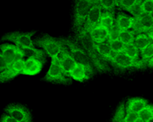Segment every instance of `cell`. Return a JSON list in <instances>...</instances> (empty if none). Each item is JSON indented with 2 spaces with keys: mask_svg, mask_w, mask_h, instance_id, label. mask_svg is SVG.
Here are the masks:
<instances>
[{
  "mask_svg": "<svg viewBox=\"0 0 153 122\" xmlns=\"http://www.w3.org/2000/svg\"><path fill=\"white\" fill-rule=\"evenodd\" d=\"M75 39L86 51L94 65V69L98 72L102 73L110 71V67L108 66L107 61L99 56L95 49V42L93 40L92 37L90 36L89 33L86 32L82 28L80 32L75 34Z\"/></svg>",
  "mask_w": 153,
  "mask_h": 122,
  "instance_id": "1",
  "label": "cell"
},
{
  "mask_svg": "<svg viewBox=\"0 0 153 122\" xmlns=\"http://www.w3.org/2000/svg\"><path fill=\"white\" fill-rule=\"evenodd\" d=\"M59 40L62 41V43L65 46H67V48L68 49L75 61L77 63L82 64L84 67H86V69L93 76L95 73L94 65L90 60V58L88 57V54L86 53V51L82 47V45L76 40V39H72L70 37H67V38L60 37Z\"/></svg>",
  "mask_w": 153,
  "mask_h": 122,
  "instance_id": "2",
  "label": "cell"
},
{
  "mask_svg": "<svg viewBox=\"0 0 153 122\" xmlns=\"http://www.w3.org/2000/svg\"><path fill=\"white\" fill-rule=\"evenodd\" d=\"M94 4H95L92 0H74L73 29L75 34L83 28L86 19Z\"/></svg>",
  "mask_w": 153,
  "mask_h": 122,
  "instance_id": "3",
  "label": "cell"
},
{
  "mask_svg": "<svg viewBox=\"0 0 153 122\" xmlns=\"http://www.w3.org/2000/svg\"><path fill=\"white\" fill-rule=\"evenodd\" d=\"M44 80L53 84H59L63 85H68L72 83L71 76H68L63 70L58 56L52 57L50 68L44 77Z\"/></svg>",
  "mask_w": 153,
  "mask_h": 122,
  "instance_id": "4",
  "label": "cell"
},
{
  "mask_svg": "<svg viewBox=\"0 0 153 122\" xmlns=\"http://www.w3.org/2000/svg\"><path fill=\"white\" fill-rule=\"evenodd\" d=\"M33 43L35 46L43 49L51 58L58 56L62 49L66 47L59 38L56 39L48 34H44L43 36L37 38L34 40Z\"/></svg>",
  "mask_w": 153,
  "mask_h": 122,
  "instance_id": "5",
  "label": "cell"
},
{
  "mask_svg": "<svg viewBox=\"0 0 153 122\" xmlns=\"http://www.w3.org/2000/svg\"><path fill=\"white\" fill-rule=\"evenodd\" d=\"M110 62L115 68L121 70H142L147 67V64L142 61L141 59H133L124 53L116 54Z\"/></svg>",
  "mask_w": 153,
  "mask_h": 122,
  "instance_id": "6",
  "label": "cell"
},
{
  "mask_svg": "<svg viewBox=\"0 0 153 122\" xmlns=\"http://www.w3.org/2000/svg\"><path fill=\"white\" fill-rule=\"evenodd\" d=\"M35 34V31L33 32H12L8 33L2 37V40H7L13 42L18 47H32L35 45L32 40V36Z\"/></svg>",
  "mask_w": 153,
  "mask_h": 122,
  "instance_id": "7",
  "label": "cell"
},
{
  "mask_svg": "<svg viewBox=\"0 0 153 122\" xmlns=\"http://www.w3.org/2000/svg\"><path fill=\"white\" fill-rule=\"evenodd\" d=\"M4 111L18 122H31L33 120L29 109L20 104H10L5 107Z\"/></svg>",
  "mask_w": 153,
  "mask_h": 122,
  "instance_id": "8",
  "label": "cell"
},
{
  "mask_svg": "<svg viewBox=\"0 0 153 122\" xmlns=\"http://www.w3.org/2000/svg\"><path fill=\"white\" fill-rule=\"evenodd\" d=\"M153 27V15L143 14L141 16L135 18V24L132 31L135 34H146Z\"/></svg>",
  "mask_w": 153,
  "mask_h": 122,
  "instance_id": "9",
  "label": "cell"
},
{
  "mask_svg": "<svg viewBox=\"0 0 153 122\" xmlns=\"http://www.w3.org/2000/svg\"><path fill=\"white\" fill-rule=\"evenodd\" d=\"M25 61L24 59L15 61L10 67H8L4 71L0 72V81L1 83L8 82L13 79L19 74H22L25 67Z\"/></svg>",
  "mask_w": 153,
  "mask_h": 122,
  "instance_id": "10",
  "label": "cell"
},
{
  "mask_svg": "<svg viewBox=\"0 0 153 122\" xmlns=\"http://www.w3.org/2000/svg\"><path fill=\"white\" fill-rule=\"evenodd\" d=\"M102 7L99 4H95L92 6V8L90 9L89 13L86 19V21L83 25V29L88 32L90 33L94 27L99 25L100 23V18L102 15Z\"/></svg>",
  "mask_w": 153,
  "mask_h": 122,
  "instance_id": "11",
  "label": "cell"
},
{
  "mask_svg": "<svg viewBox=\"0 0 153 122\" xmlns=\"http://www.w3.org/2000/svg\"><path fill=\"white\" fill-rule=\"evenodd\" d=\"M58 57H59V62H60V65H61L63 70L65 71V73L68 76H70V73L74 69V67L76 66L77 62L72 56V55L70 54L68 49L67 48V46L62 49V51L59 53Z\"/></svg>",
  "mask_w": 153,
  "mask_h": 122,
  "instance_id": "12",
  "label": "cell"
},
{
  "mask_svg": "<svg viewBox=\"0 0 153 122\" xmlns=\"http://www.w3.org/2000/svg\"><path fill=\"white\" fill-rule=\"evenodd\" d=\"M19 48L16 45L3 43L0 46V57L4 58L6 61L8 67H10L16 60V55L18 53Z\"/></svg>",
  "mask_w": 153,
  "mask_h": 122,
  "instance_id": "13",
  "label": "cell"
},
{
  "mask_svg": "<svg viewBox=\"0 0 153 122\" xmlns=\"http://www.w3.org/2000/svg\"><path fill=\"white\" fill-rule=\"evenodd\" d=\"M43 64L44 63L39 59L29 57L25 61V67L22 74L28 76H34L40 72Z\"/></svg>",
  "mask_w": 153,
  "mask_h": 122,
  "instance_id": "14",
  "label": "cell"
},
{
  "mask_svg": "<svg viewBox=\"0 0 153 122\" xmlns=\"http://www.w3.org/2000/svg\"><path fill=\"white\" fill-rule=\"evenodd\" d=\"M19 48L21 50L25 57H27V58L33 57V58L40 60L43 63L46 62L47 54L43 49H35L34 47L33 48H32V47H19Z\"/></svg>",
  "mask_w": 153,
  "mask_h": 122,
  "instance_id": "15",
  "label": "cell"
},
{
  "mask_svg": "<svg viewBox=\"0 0 153 122\" xmlns=\"http://www.w3.org/2000/svg\"><path fill=\"white\" fill-rule=\"evenodd\" d=\"M108 32H109V29L99 24L89 33V34L92 37L93 40L95 43H102V42L108 41Z\"/></svg>",
  "mask_w": 153,
  "mask_h": 122,
  "instance_id": "16",
  "label": "cell"
},
{
  "mask_svg": "<svg viewBox=\"0 0 153 122\" xmlns=\"http://www.w3.org/2000/svg\"><path fill=\"white\" fill-rule=\"evenodd\" d=\"M148 104V101L143 98H130L125 103L126 112H133L138 113Z\"/></svg>",
  "mask_w": 153,
  "mask_h": 122,
  "instance_id": "17",
  "label": "cell"
},
{
  "mask_svg": "<svg viewBox=\"0 0 153 122\" xmlns=\"http://www.w3.org/2000/svg\"><path fill=\"white\" fill-rule=\"evenodd\" d=\"M116 24L121 30H132L135 24V18L133 16L126 15L123 12H118Z\"/></svg>",
  "mask_w": 153,
  "mask_h": 122,
  "instance_id": "18",
  "label": "cell"
},
{
  "mask_svg": "<svg viewBox=\"0 0 153 122\" xmlns=\"http://www.w3.org/2000/svg\"><path fill=\"white\" fill-rule=\"evenodd\" d=\"M70 76L72 79H74L78 82H84L92 77L91 74L88 72L86 67L80 63L76 64V66L70 73Z\"/></svg>",
  "mask_w": 153,
  "mask_h": 122,
  "instance_id": "19",
  "label": "cell"
},
{
  "mask_svg": "<svg viewBox=\"0 0 153 122\" xmlns=\"http://www.w3.org/2000/svg\"><path fill=\"white\" fill-rule=\"evenodd\" d=\"M95 49L99 55V56L103 59L106 61H111L114 54L111 50L109 43L106 42H102V43H95Z\"/></svg>",
  "mask_w": 153,
  "mask_h": 122,
  "instance_id": "20",
  "label": "cell"
},
{
  "mask_svg": "<svg viewBox=\"0 0 153 122\" xmlns=\"http://www.w3.org/2000/svg\"><path fill=\"white\" fill-rule=\"evenodd\" d=\"M153 41L146 34H136V36H135L134 44L137 47V49L140 51L145 49Z\"/></svg>",
  "mask_w": 153,
  "mask_h": 122,
  "instance_id": "21",
  "label": "cell"
},
{
  "mask_svg": "<svg viewBox=\"0 0 153 122\" xmlns=\"http://www.w3.org/2000/svg\"><path fill=\"white\" fill-rule=\"evenodd\" d=\"M140 122H153V105L147 104L146 106L138 112Z\"/></svg>",
  "mask_w": 153,
  "mask_h": 122,
  "instance_id": "22",
  "label": "cell"
},
{
  "mask_svg": "<svg viewBox=\"0 0 153 122\" xmlns=\"http://www.w3.org/2000/svg\"><path fill=\"white\" fill-rule=\"evenodd\" d=\"M115 19H114V13L113 12L103 11L102 12L101 18H100V23L99 24L107 27L108 29H110L112 25L115 24Z\"/></svg>",
  "mask_w": 153,
  "mask_h": 122,
  "instance_id": "23",
  "label": "cell"
},
{
  "mask_svg": "<svg viewBox=\"0 0 153 122\" xmlns=\"http://www.w3.org/2000/svg\"><path fill=\"white\" fill-rule=\"evenodd\" d=\"M126 115V106L125 102H121L118 106L117 109L111 121L113 122H123Z\"/></svg>",
  "mask_w": 153,
  "mask_h": 122,
  "instance_id": "24",
  "label": "cell"
},
{
  "mask_svg": "<svg viewBox=\"0 0 153 122\" xmlns=\"http://www.w3.org/2000/svg\"><path fill=\"white\" fill-rule=\"evenodd\" d=\"M136 34L133 33L132 30H121L119 40L124 44V45H129L131 43H134Z\"/></svg>",
  "mask_w": 153,
  "mask_h": 122,
  "instance_id": "25",
  "label": "cell"
},
{
  "mask_svg": "<svg viewBox=\"0 0 153 122\" xmlns=\"http://www.w3.org/2000/svg\"><path fill=\"white\" fill-rule=\"evenodd\" d=\"M123 53L125 55H127L128 56L133 58V59L138 60L139 57H140V50L137 49V47L134 43H131V44H129V45H125V49H124Z\"/></svg>",
  "mask_w": 153,
  "mask_h": 122,
  "instance_id": "26",
  "label": "cell"
},
{
  "mask_svg": "<svg viewBox=\"0 0 153 122\" xmlns=\"http://www.w3.org/2000/svg\"><path fill=\"white\" fill-rule=\"evenodd\" d=\"M99 4L103 11L115 12L116 6L118 5L117 0H99Z\"/></svg>",
  "mask_w": 153,
  "mask_h": 122,
  "instance_id": "27",
  "label": "cell"
},
{
  "mask_svg": "<svg viewBox=\"0 0 153 122\" xmlns=\"http://www.w3.org/2000/svg\"><path fill=\"white\" fill-rule=\"evenodd\" d=\"M153 55V42L148 45L144 49L140 51V59L147 64L150 58Z\"/></svg>",
  "mask_w": 153,
  "mask_h": 122,
  "instance_id": "28",
  "label": "cell"
},
{
  "mask_svg": "<svg viewBox=\"0 0 153 122\" xmlns=\"http://www.w3.org/2000/svg\"><path fill=\"white\" fill-rule=\"evenodd\" d=\"M110 45L111 50L114 54V55L116 54H119V53H123L124 49H125V45L118 39L116 40H112V41H108Z\"/></svg>",
  "mask_w": 153,
  "mask_h": 122,
  "instance_id": "29",
  "label": "cell"
},
{
  "mask_svg": "<svg viewBox=\"0 0 153 122\" xmlns=\"http://www.w3.org/2000/svg\"><path fill=\"white\" fill-rule=\"evenodd\" d=\"M143 14L153 15V0H143L141 3Z\"/></svg>",
  "mask_w": 153,
  "mask_h": 122,
  "instance_id": "30",
  "label": "cell"
},
{
  "mask_svg": "<svg viewBox=\"0 0 153 122\" xmlns=\"http://www.w3.org/2000/svg\"><path fill=\"white\" fill-rule=\"evenodd\" d=\"M120 33H121V29L118 27L117 25L115 23V24L112 25V27L109 29L108 41H112V40H118L119 36H120Z\"/></svg>",
  "mask_w": 153,
  "mask_h": 122,
  "instance_id": "31",
  "label": "cell"
},
{
  "mask_svg": "<svg viewBox=\"0 0 153 122\" xmlns=\"http://www.w3.org/2000/svg\"><path fill=\"white\" fill-rule=\"evenodd\" d=\"M137 2H138V0H117L118 6L121 9L125 10L127 12L131 6H133Z\"/></svg>",
  "mask_w": 153,
  "mask_h": 122,
  "instance_id": "32",
  "label": "cell"
},
{
  "mask_svg": "<svg viewBox=\"0 0 153 122\" xmlns=\"http://www.w3.org/2000/svg\"><path fill=\"white\" fill-rule=\"evenodd\" d=\"M128 12H130L134 18H137V17L143 15V12H142L141 10V2L138 1L137 4H135L133 6H131L128 10Z\"/></svg>",
  "mask_w": 153,
  "mask_h": 122,
  "instance_id": "33",
  "label": "cell"
},
{
  "mask_svg": "<svg viewBox=\"0 0 153 122\" xmlns=\"http://www.w3.org/2000/svg\"><path fill=\"white\" fill-rule=\"evenodd\" d=\"M123 122H140L138 113L133 112H126V115Z\"/></svg>",
  "mask_w": 153,
  "mask_h": 122,
  "instance_id": "34",
  "label": "cell"
},
{
  "mask_svg": "<svg viewBox=\"0 0 153 122\" xmlns=\"http://www.w3.org/2000/svg\"><path fill=\"white\" fill-rule=\"evenodd\" d=\"M0 121L1 122H18L12 116H11L10 114H8L7 112L6 113H4L2 116H1V119H0Z\"/></svg>",
  "mask_w": 153,
  "mask_h": 122,
  "instance_id": "35",
  "label": "cell"
},
{
  "mask_svg": "<svg viewBox=\"0 0 153 122\" xmlns=\"http://www.w3.org/2000/svg\"><path fill=\"white\" fill-rule=\"evenodd\" d=\"M147 67H149V68H153V55L150 58V60L147 62Z\"/></svg>",
  "mask_w": 153,
  "mask_h": 122,
  "instance_id": "36",
  "label": "cell"
},
{
  "mask_svg": "<svg viewBox=\"0 0 153 122\" xmlns=\"http://www.w3.org/2000/svg\"><path fill=\"white\" fill-rule=\"evenodd\" d=\"M146 34L150 37V39H151V40L153 41V27L151 29V30H150V31H149V32H147V33H146Z\"/></svg>",
  "mask_w": 153,
  "mask_h": 122,
  "instance_id": "37",
  "label": "cell"
},
{
  "mask_svg": "<svg viewBox=\"0 0 153 122\" xmlns=\"http://www.w3.org/2000/svg\"><path fill=\"white\" fill-rule=\"evenodd\" d=\"M94 4H99V0H92Z\"/></svg>",
  "mask_w": 153,
  "mask_h": 122,
  "instance_id": "38",
  "label": "cell"
},
{
  "mask_svg": "<svg viewBox=\"0 0 153 122\" xmlns=\"http://www.w3.org/2000/svg\"><path fill=\"white\" fill-rule=\"evenodd\" d=\"M138 1H139V2H141V3H142V1H143V0H138Z\"/></svg>",
  "mask_w": 153,
  "mask_h": 122,
  "instance_id": "39",
  "label": "cell"
}]
</instances>
